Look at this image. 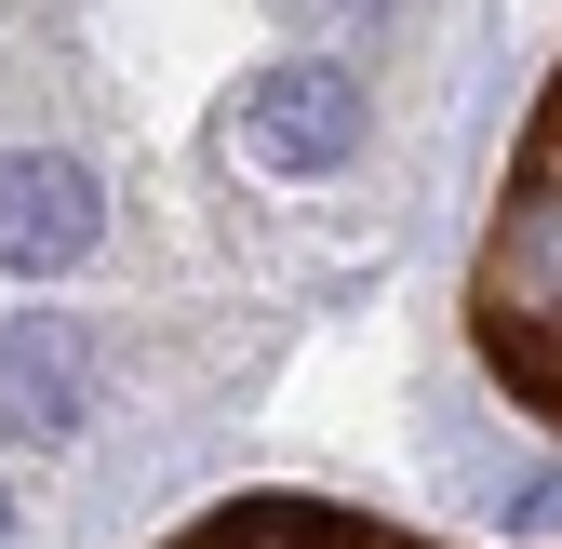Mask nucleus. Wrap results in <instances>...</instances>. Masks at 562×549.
<instances>
[{
    "instance_id": "obj_1",
    "label": "nucleus",
    "mask_w": 562,
    "mask_h": 549,
    "mask_svg": "<svg viewBox=\"0 0 562 549\" xmlns=\"http://www.w3.org/2000/svg\"><path fill=\"white\" fill-rule=\"evenodd\" d=\"M469 349L536 429H562V67L509 148V188H496V228L469 255Z\"/></svg>"
},
{
    "instance_id": "obj_2",
    "label": "nucleus",
    "mask_w": 562,
    "mask_h": 549,
    "mask_svg": "<svg viewBox=\"0 0 562 549\" xmlns=\"http://www.w3.org/2000/svg\"><path fill=\"white\" fill-rule=\"evenodd\" d=\"M348 148H362V81L335 54H295L241 94V161L255 175H335Z\"/></svg>"
},
{
    "instance_id": "obj_3",
    "label": "nucleus",
    "mask_w": 562,
    "mask_h": 549,
    "mask_svg": "<svg viewBox=\"0 0 562 549\" xmlns=\"http://www.w3.org/2000/svg\"><path fill=\"white\" fill-rule=\"evenodd\" d=\"M108 228V188L67 161V148H27V161H0V268L14 282H54V268H81Z\"/></svg>"
},
{
    "instance_id": "obj_4",
    "label": "nucleus",
    "mask_w": 562,
    "mask_h": 549,
    "mask_svg": "<svg viewBox=\"0 0 562 549\" xmlns=\"http://www.w3.org/2000/svg\"><path fill=\"white\" fill-rule=\"evenodd\" d=\"M81 402H94V335H81V322H67V309L0 322V429L67 442V429H81Z\"/></svg>"
},
{
    "instance_id": "obj_5",
    "label": "nucleus",
    "mask_w": 562,
    "mask_h": 549,
    "mask_svg": "<svg viewBox=\"0 0 562 549\" xmlns=\"http://www.w3.org/2000/svg\"><path fill=\"white\" fill-rule=\"evenodd\" d=\"M188 549H429V536H389V523H348V509H308V496H268V509L201 523Z\"/></svg>"
},
{
    "instance_id": "obj_6",
    "label": "nucleus",
    "mask_w": 562,
    "mask_h": 549,
    "mask_svg": "<svg viewBox=\"0 0 562 549\" xmlns=\"http://www.w3.org/2000/svg\"><path fill=\"white\" fill-rule=\"evenodd\" d=\"M0 536H14V496H0Z\"/></svg>"
}]
</instances>
